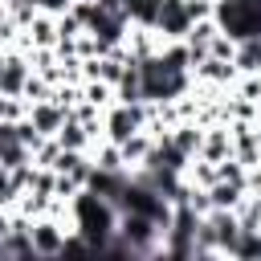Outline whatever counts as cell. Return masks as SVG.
<instances>
[{
	"instance_id": "obj_1",
	"label": "cell",
	"mask_w": 261,
	"mask_h": 261,
	"mask_svg": "<svg viewBox=\"0 0 261 261\" xmlns=\"http://www.w3.org/2000/svg\"><path fill=\"white\" fill-rule=\"evenodd\" d=\"M69 212H73V232H82L94 245V253H102L106 241L118 232V204H110L94 188H77V196H69Z\"/></svg>"
},
{
	"instance_id": "obj_5",
	"label": "cell",
	"mask_w": 261,
	"mask_h": 261,
	"mask_svg": "<svg viewBox=\"0 0 261 261\" xmlns=\"http://www.w3.org/2000/svg\"><path fill=\"white\" fill-rule=\"evenodd\" d=\"M65 106L61 102H49V98H41V102H29V122L37 126V135L41 139H53L61 126H65Z\"/></svg>"
},
{
	"instance_id": "obj_9",
	"label": "cell",
	"mask_w": 261,
	"mask_h": 261,
	"mask_svg": "<svg viewBox=\"0 0 261 261\" xmlns=\"http://www.w3.org/2000/svg\"><path fill=\"white\" fill-rule=\"evenodd\" d=\"M253 184H257V192H261V171H257V179H253Z\"/></svg>"
},
{
	"instance_id": "obj_4",
	"label": "cell",
	"mask_w": 261,
	"mask_h": 261,
	"mask_svg": "<svg viewBox=\"0 0 261 261\" xmlns=\"http://www.w3.org/2000/svg\"><path fill=\"white\" fill-rule=\"evenodd\" d=\"M106 130H110V143H126L130 135H139L143 130V102H118L106 114Z\"/></svg>"
},
{
	"instance_id": "obj_6",
	"label": "cell",
	"mask_w": 261,
	"mask_h": 261,
	"mask_svg": "<svg viewBox=\"0 0 261 261\" xmlns=\"http://www.w3.org/2000/svg\"><path fill=\"white\" fill-rule=\"evenodd\" d=\"M65 232H69V228H57L53 220H37V224L29 228V237H33V253H61Z\"/></svg>"
},
{
	"instance_id": "obj_2",
	"label": "cell",
	"mask_w": 261,
	"mask_h": 261,
	"mask_svg": "<svg viewBox=\"0 0 261 261\" xmlns=\"http://www.w3.org/2000/svg\"><path fill=\"white\" fill-rule=\"evenodd\" d=\"M139 77H143V102H171L188 90V69L171 65L163 49L151 57H139Z\"/></svg>"
},
{
	"instance_id": "obj_8",
	"label": "cell",
	"mask_w": 261,
	"mask_h": 261,
	"mask_svg": "<svg viewBox=\"0 0 261 261\" xmlns=\"http://www.w3.org/2000/svg\"><path fill=\"white\" fill-rule=\"evenodd\" d=\"M53 139H57V143H61L65 151H86V143H90V130H86L82 122H73V118H65V126H61V130H57Z\"/></svg>"
},
{
	"instance_id": "obj_3",
	"label": "cell",
	"mask_w": 261,
	"mask_h": 261,
	"mask_svg": "<svg viewBox=\"0 0 261 261\" xmlns=\"http://www.w3.org/2000/svg\"><path fill=\"white\" fill-rule=\"evenodd\" d=\"M212 20H216L220 33L232 37V41L261 37V0H216Z\"/></svg>"
},
{
	"instance_id": "obj_10",
	"label": "cell",
	"mask_w": 261,
	"mask_h": 261,
	"mask_svg": "<svg viewBox=\"0 0 261 261\" xmlns=\"http://www.w3.org/2000/svg\"><path fill=\"white\" fill-rule=\"evenodd\" d=\"M257 82H261V69H257Z\"/></svg>"
},
{
	"instance_id": "obj_7",
	"label": "cell",
	"mask_w": 261,
	"mask_h": 261,
	"mask_svg": "<svg viewBox=\"0 0 261 261\" xmlns=\"http://www.w3.org/2000/svg\"><path fill=\"white\" fill-rule=\"evenodd\" d=\"M232 65H241L245 73H257V69H261V37L237 41V57H232Z\"/></svg>"
}]
</instances>
